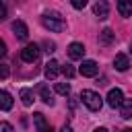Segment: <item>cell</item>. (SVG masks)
Wrapping results in <instances>:
<instances>
[{
	"mask_svg": "<svg viewBox=\"0 0 132 132\" xmlns=\"http://www.w3.org/2000/svg\"><path fill=\"white\" fill-rule=\"evenodd\" d=\"M0 132H12V126L8 122H0Z\"/></svg>",
	"mask_w": 132,
	"mask_h": 132,
	"instance_id": "7402d4cb",
	"label": "cell"
},
{
	"mask_svg": "<svg viewBox=\"0 0 132 132\" xmlns=\"http://www.w3.org/2000/svg\"><path fill=\"white\" fill-rule=\"evenodd\" d=\"M56 93H60V95H68L70 93V85L68 82H56Z\"/></svg>",
	"mask_w": 132,
	"mask_h": 132,
	"instance_id": "ac0fdd59",
	"label": "cell"
},
{
	"mask_svg": "<svg viewBox=\"0 0 132 132\" xmlns=\"http://www.w3.org/2000/svg\"><path fill=\"white\" fill-rule=\"evenodd\" d=\"M113 39H116V33H113L111 29H103V31L99 33V43H101V45H111Z\"/></svg>",
	"mask_w": 132,
	"mask_h": 132,
	"instance_id": "8fae6325",
	"label": "cell"
},
{
	"mask_svg": "<svg viewBox=\"0 0 132 132\" xmlns=\"http://www.w3.org/2000/svg\"><path fill=\"white\" fill-rule=\"evenodd\" d=\"M122 132H132V128H124V130H122Z\"/></svg>",
	"mask_w": 132,
	"mask_h": 132,
	"instance_id": "f1b7e54d",
	"label": "cell"
},
{
	"mask_svg": "<svg viewBox=\"0 0 132 132\" xmlns=\"http://www.w3.org/2000/svg\"><path fill=\"white\" fill-rule=\"evenodd\" d=\"M8 74H10L8 64H0V78H8Z\"/></svg>",
	"mask_w": 132,
	"mask_h": 132,
	"instance_id": "ffe728a7",
	"label": "cell"
},
{
	"mask_svg": "<svg viewBox=\"0 0 132 132\" xmlns=\"http://www.w3.org/2000/svg\"><path fill=\"white\" fill-rule=\"evenodd\" d=\"M116 6H118V12H120L122 16H132V2H128V0H120Z\"/></svg>",
	"mask_w": 132,
	"mask_h": 132,
	"instance_id": "5bb4252c",
	"label": "cell"
},
{
	"mask_svg": "<svg viewBox=\"0 0 132 132\" xmlns=\"http://www.w3.org/2000/svg\"><path fill=\"white\" fill-rule=\"evenodd\" d=\"M82 56H85V45L82 43L74 41V43L68 45V58L70 60H82Z\"/></svg>",
	"mask_w": 132,
	"mask_h": 132,
	"instance_id": "5b68a950",
	"label": "cell"
},
{
	"mask_svg": "<svg viewBox=\"0 0 132 132\" xmlns=\"http://www.w3.org/2000/svg\"><path fill=\"white\" fill-rule=\"evenodd\" d=\"M93 12H95V16H99V19H107V14H109V4H107L105 0H99V2H95Z\"/></svg>",
	"mask_w": 132,
	"mask_h": 132,
	"instance_id": "9c48e42d",
	"label": "cell"
},
{
	"mask_svg": "<svg viewBox=\"0 0 132 132\" xmlns=\"http://www.w3.org/2000/svg\"><path fill=\"white\" fill-rule=\"evenodd\" d=\"M60 132H72V128H70V126H62V130H60Z\"/></svg>",
	"mask_w": 132,
	"mask_h": 132,
	"instance_id": "4316f807",
	"label": "cell"
},
{
	"mask_svg": "<svg viewBox=\"0 0 132 132\" xmlns=\"http://www.w3.org/2000/svg\"><path fill=\"white\" fill-rule=\"evenodd\" d=\"M120 116H122L124 120L132 118V99H124V101H122V105H120Z\"/></svg>",
	"mask_w": 132,
	"mask_h": 132,
	"instance_id": "9a60e30c",
	"label": "cell"
},
{
	"mask_svg": "<svg viewBox=\"0 0 132 132\" xmlns=\"http://www.w3.org/2000/svg\"><path fill=\"white\" fill-rule=\"evenodd\" d=\"M130 54H132V43H130Z\"/></svg>",
	"mask_w": 132,
	"mask_h": 132,
	"instance_id": "f546056e",
	"label": "cell"
},
{
	"mask_svg": "<svg viewBox=\"0 0 132 132\" xmlns=\"http://www.w3.org/2000/svg\"><path fill=\"white\" fill-rule=\"evenodd\" d=\"M21 101H23V105H31L33 103V93L29 91V89H21Z\"/></svg>",
	"mask_w": 132,
	"mask_h": 132,
	"instance_id": "e0dca14e",
	"label": "cell"
},
{
	"mask_svg": "<svg viewBox=\"0 0 132 132\" xmlns=\"http://www.w3.org/2000/svg\"><path fill=\"white\" fill-rule=\"evenodd\" d=\"M39 58V45H35V43H27L23 50H21V60L23 62H35Z\"/></svg>",
	"mask_w": 132,
	"mask_h": 132,
	"instance_id": "3957f363",
	"label": "cell"
},
{
	"mask_svg": "<svg viewBox=\"0 0 132 132\" xmlns=\"http://www.w3.org/2000/svg\"><path fill=\"white\" fill-rule=\"evenodd\" d=\"M74 107H76V99L72 97V99H70V109H74Z\"/></svg>",
	"mask_w": 132,
	"mask_h": 132,
	"instance_id": "484cf974",
	"label": "cell"
},
{
	"mask_svg": "<svg viewBox=\"0 0 132 132\" xmlns=\"http://www.w3.org/2000/svg\"><path fill=\"white\" fill-rule=\"evenodd\" d=\"M4 16H6V6L4 2H0V21H4Z\"/></svg>",
	"mask_w": 132,
	"mask_h": 132,
	"instance_id": "cb8c5ba5",
	"label": "cell"
},
{
	"mask_svg": "<svg viewBox=\"0 0 132 132\" xmlns=\"http://www.w3.org/2000/svg\"><path fill=\"white\" fill-rule=\"evenodd\" d=\"M72 6L74 8H85L87 6V0H72Z\"/></svg>",
	"mask_w": 132,
	"mask_h": 132,
	"instance_id": "603a6c76",
	"label": "cell"
},
{
	"mask_svg": "<svg viewBox=\"0 0 132 132\" xmlns=\"http://www.w3.org/2000/svg\"><path fill=\"white\" fill-rule=\"evenodd\" d=\"M41 23H43L45 29L56 31V33H60V31L64 29V19H62L58 12H45V14L41 16Z\"/></svg>",
	"mask_w": 132,
	"mask_h": 132,
	"instance_id": "6da1fadb",
	"label": "cell"
},
{
	"mask_svg": "<svg viewBox=\"0 0 132 132\" xmlns=\"http://www.w3.org/2000/svg\"><path fill=\"white\" fill-rule=\"evenodd\" d=\"M80 99H82V103H85L91 111H99V109H101V105H103L101 95H99V93H95V91H91V89H85V91L80 93Z\"/></svg>",
	"mask_w": 132,
	"mask_h": 132,
	"instance_id": "7a4b0ae2",
	"label": "cell"
},
{
	"mask_svg": "<svg viewBox=\"0 0 132 132\" xmlns=\"http://www.w3.org/2000/svg\"><path fill=\"white\" fill-rule=\"evenodd\" d=\"M43 47H45V52H47V54L56 52V43H54V41H43Z\"/></svg>",
	"mask_w": 132,
	"mask_h": 132,
	"instance_id": "44dd1931",
	"label": "cell"
},
{
	"mask_svg": "<svg viewBox=\"0 0 132 132\" xmlns=\"http://www.w3.org/2000/svg\"><path fill=\"white\" fill-rule=\"evenodd\" d=\"M39 95H41V101H43V103H47V105H54L52 93H50V89H47L45 85H41V87H39Z\"/></svg>",
	"mask_w": 132,
	"mask_h": 132,
	"instance_id": "2e32d148",
	"label": "cell"
},
{
	"mask_svg": "<svg viewBox=\"0 0 132 132\" xmlns=\"http://www.w3.org/2000/svg\"><path fill=\"white\" fill-rule=\"evenodd\" d=\"M4 54H6V43H4L2 39H0V58H2Z\"/></svg>",
	"mask_w": 132,
	"mask_h": 132,
	"instance_id": "d4e9b609",
	"label": "cell"
},
{
	"mask_svg": "<svg viewBox=\"0 0 132 132\" xmlns=\"http://www.w3.org/2000/svg\"><path fill=\"white\" fill-rule=\"evenodd\" d=\"M0 109H2V111L12 109V97H10L8 91H0Z\"/></svg>",
	"mask_w": 132,
	"mask_h": 132,
	"instance_id": "7c38bea8",
	"label": "cell"
},
{
	"mask_svg": "<svg viewBox=\"0 0 132 132\" xmlns=\"http://www.w3.org/2000/svg\"><path fill=\"white\" fill-rule=\"evenodd\" d=\"M60 70H62V72H64V76H66V78H72V76H74V74H76V72H74V68H72V66H70V64H66V66H62V68H60Z\"/></svg>",
	"mask_w": 132,
	"mask_h": 132,
	"instance_id": "d6986e66",
	"label": "cell"
},
{
	"mask_svg": "<svg viewBox=\"0 0 132 132\" xmlns=\"http://www.w3.org/2000/svg\"><path fill=\"white\" fill-rule=\"evenodd\" d=\"M12 31H14V35H16L21 41H25V39L29 37V29H27V25H25L23 21H14V23H12Z\"/></svg>",
	"mask_w": 132,
	"mask_h": 132,
	"instance_id": "52a82bcc",
	"label": "cell"
},
{
	"mask_svg": "<svg viewBox=\"0 0 132 132\" xmlns=\"http://www.w3.org/2000/svg\"><path fill=\"white\" fill-rule=\"evenodd\" d=\"M113 66H116V70H120V72L128 70V66H130L128 56H126V54H116V58H113Z\"/></svg>",
	"mask_w": 132,
	"mask_h": 132,
	"instance_id": "30bf717a",
	"label": "cell"
},
{
	"mask_svg": "<svg viewBox=\"0 0 132 132\" xmlns=\"http://www.w3.org/2000/svg\"><path fill=\"white\" fill-rule=\"evenodd\" d=\"M33 122H35V128H37V132H54L52 130V126L45 122V118H43V113H35L33 116Z\"/></svg>",
	"mask_w": 132,
	"mask_h": 132,
	"instance_id": "ba28073f",
	"label": "cell"
},
{
	"mask_svg": "<svg viewBox=\"0 0 132 132\" xmlns=\"http://www.w3.org/2000/svg\"><path fill=\"white\" fill-rule=\"evenodd\" d=\"M97 72H99L97 62H93V60H85V62L80 64V74H82V76H95Z\"/></svg>",
	"mask_w": 132,
	"mask_h": 132,
	"instance_id": "8992f818",
	"label": "cell"
},
{
	"mask_svg": "<svg viewBox=\"0 0 132 132\" xmlns=\"http://www.w3.org/2000/svg\"><path fill=\"white\" fill-rule=\"evenodd\" d=\"M58 72H60V64H58L56 60H50V62L45 64V76H47V78H56Z\"/></svg>",
	"mask_w": 132,
	"mask_h": 132,
	"instance_id": "4fadbf2b",
	"label": "cell"
},
{
	"mask_svg": "<svg viewBox=\"0 0 132 132\" xmlns=\"http://www.w3.org/2000/svg\"><path fill=\"white\" fill-rule=\"evenodd\" d=\"M93 132H107L105 128H97V130H93Z\"/></svg>",
	"mask_w": 132,
	"mask_h": 132,
	"instance_id": "83f0119b",
	"label": "cell"
},
{
	"mask_svg": "<svg viewBox=\"0 0 132 132\" xmlns=\"http://www.w3.org/2000/svg\"><path fill=\"white\" fill-rule=\"evenodd\" d=\"M122 101H124L122 89H109V93H107V103H109V107H120Z\"/></svg>",
	"mask_w": 132,
	"mask_h": 132,
	"instance_id": "277c9868",
	"label": "cell"
}]
</instances>
